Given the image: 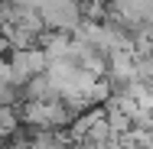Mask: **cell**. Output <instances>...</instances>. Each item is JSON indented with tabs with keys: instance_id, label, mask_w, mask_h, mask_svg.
Here are the masks:
<instances>
[{
	"instance_id": "277c9868",
	"label": "cell",
	"mask_w": 153,
	"mask_h": 149,
	"mask_svg": "<svg viewBox=\"0 0 153 149\" xmlns=\"http://www.w3.org/2000/svg\"><path fill=\"white\" fill-rule=\"evenodd\" d=\"M72 39H75V36H68V32H52V29H46L42 36H39V49L46 52V59H49V62H68Z\"/></svg>"
},
{
	"instance_id": "8992f818",
	"label": "cell",
	"mask_w": 153,
	"mask_h": 149,
	"mask_svg": "<svg viewBox=\"0 0 153 149\" xmlns=\"http://www.w3.org/2000/svg\"><path fill=\"white\" fill-rule=\"evenodd\" d=\"M20 130H23V123H20L16 107H0V139L10 133H20Z\"/></svg>"
},
{
	"instance_id": "5b68a950",
	"label": "cell",
	"mask_w": 153,
	"mask_h": 149,
	"mask_svg": "<svg viewBox=\"0 0 153 149\" xmlns=\"http://www.w3.org/2000/svg\"><path fill=\"white\" fill-rule=\"evenodd\" d=\"M23 101H33V104H42V101H59V97H56V91H52L49 75H39V78L26 81V84H23Z\"/></svg>"
},
{
	"instance_id": "52a82bcc",
	"label": "cell",
	"mask_w": 153,
	"mask_h": 149,
	"mask_svg": "<svg viewBox=\"0 0 153 149\" xmlns=\"http://www.w3.org/2000/svg\"><path fill=\"white\" fill-rule=\"evenodd\" d=\"M0 81L16 84V81H13V68H10V55H0ZM16 88H20V84H16Z\"/></svg>"
},
{
	"instance_id": "ba28073f",
	"label": "cell",
	"mask_w": 153,
	"mask_h": 149,
	"mask_svg": "<svg viewBox=\"0 0 153 149\" xmlns=\"http://www.w3.org/2000/svg\"><path fill=\"white\" fill-rule=\"evenodd\" d=\"M3 149H7V146H3Z\"/></svg>"
},
{
	"instance_id": "3957f363",
	"label": "cell",
	"mask_w": 153,
	"mask_h": 149,
	"mask_svg": "<svg viewBox=\"0 0 153 149\" xmlns=\"http://www.w3.org/2000/svg\"><path fill=\"white\" fill-rule=\"evenodd\" d=\"M108 81H137V55L130 49H117L108 55Z\"/></svg>"
},
{
	"instance_id": "6da1fadb",
	"label": "cell",
	"mask_w": 153,
	"mask_h": 149,
	"mask_svg": "<svg viewBox=\"0 0 153 149\" xmlns=\"http://www.w3.org/2000/svg\"><path fill=\"white\" fill-rule=\"evenodd\" d=\"M39 13H42L46 29H52V32L75 36V29L82 26V3H75V0H46Z\"/></svg>"
},
{
	"instance_id": "7a4b0ae2",
	"label": "cell",
	"mask_w": 153,
	"mask_h": 149,
	"mask_svg": "<svg viewBox=\"0 0 153 149\" xmlns=\"http://www.w3.org/2000/svg\"><path fill=\"white\" fill-rule=\"evenodd\" d=\"M10 68H13V81L23 88L26 81L39 78L49 71V59L42 49H30V52H10Z\"/></svg>"
}]
</instances>
